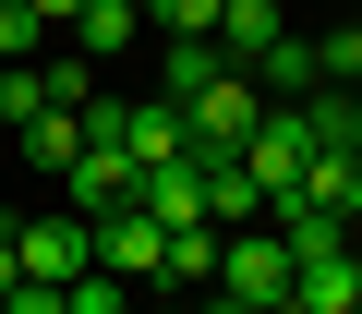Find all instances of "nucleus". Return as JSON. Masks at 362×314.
I'll use <instances>...</instances> for the list:
<instances>
[{"instance_id":"1","label":"nucleus","mask_w":362,"mask_h":314,"mask_svg":"<svg viewBox=\"0 0 362 314\" xmlns=\"http://www.w3.org/2000/svg\"><path fill=\"white\" fill-rule=\"evenodd\" d=\"M266 109H278V97H266V85H254V73L230 61L218 85H194V97H181V133H194V157H242Z\"/></svg>"},{"instance_id":"2","label":"nucleus","mask_w":362,"mask_h":314,"mask_svg":"<svg viewBox=\"0 0 362 314\" xmlns=\"http://www.w3.org/2000/svg\"><path fill=\"white\" fill-rule=\"evenodd\" d=\"M206 290H218V302H242V314H278V302H290V242H278L266 218H254V230H230Z\"/></svg>"},{"instance_id":"3","label":"nucleus","mask_w":362,"mask_h":314,"mask_svg":"<svg viewBox=\"0 0 362 314\" xmlns=\"http://www.w3.org/2000/svg\"><path fill=\"white\" fill-rule=\"evenodd\" d=\"M13 254H25V278L73 290V278L97 266V218H73V206H49V218H13Z\"/></svg>"},{"instance_id":"4","label":"nucleus","mask_w":362,"mask_h":314,"mask_svg":"<svg viewBox=\"0 0 362 314\" xmlns=\"http://www.w3.org/2000/svg\"><path fill=\"white\" fill-rule=\"evenodd\" d=\"M242 170H254V194H266V206H278V194H302V170H314V133H302V109H266V121H254Z\"/></svg>"},{"instance_id":"5","label":"nucleus","mask_w":362,"mask_h":314,"mask_svg":"<svg viewBox=\"0 0 362 314\" xmlns=\"http://www.w3.org/2000/svg\"><path fill=\"white\" fill-rule=\"evenodd\" d=\"M97 266H109L121 290H133V278H169V230H157L145 206H109V218H97Z\"/></svg>"},{"instance_id":"6","label":"nucleus","mask_w":362,"mask_h":314,"mask_svg":"<svg viewBox=\"0 0 362 314\" xmlns=\"http://www.w3.org/2000/svg\"><path fill=\"white\" fill-rule=\"evenodd\" d=\"M133 206H145L157 230H218V218H206V170H194V157H157V170L133 182Z\"/></svg>"},{"instance_id":"7","label":"nucleus","mask_w":362,"mask_h":314,"mask_svg":"<svg viewBox=\"0 0 362 314\" xmlns=\"http://www.w3.org/2000/svg\"><path fill=\"white\" fill-rule=\"evenodd\" d=\"M302 206H314V218H338V230H362V145L314 157V170H302Z\"/></svg>"},{"instance_id":"8","label":"nucleus","mask_w":362,"mask_h":314,"mask_svg":"<svg viewBox=\"0 0 362 314\" xmlns=\"http://www.w3.org/2000/svg\"><path fill=\"white\" fill-rule=\"evenodd\" d=\"M121 145H133V170H157V157H194V133H181V109H169V97H133V109H121Z\"/></svg>"},{"instance_id":"9","label":"nucleus","mask_w":362,"mask_h":314,"mask_svg":"<svg viewBox=\"0 0 362 314\" xmlns=\"http://www.w3.org/2000/svg\"><path fill=\"white\" fill-rule=\"evenodd\" d=\"M194 170H206V218H218V230H254V218H266V194H254L242 157H194Z\"/></svg>"},{"instance_id":"10","label":"nucleus","mask_w":362,"mask_h":314,"mask_svg":"<svg viewBox=\"0 0 362 314\" xmlns=\"http://www.w3.org/2000/svg\"><path fill=\"white\" fill-rule=\"evenodd\" d=\"M218 49H230L242 73H254L266 49H290V25H278V0H230V13H218Z\"/></svg>"},{"instance_id":"11","label":"nucleus","mask_w":362,"mask_h":314,"mask_svg":"<svg viewBox=\"0 0 362 314\" xmlns=\"http://www.w3.org/2000/svg\"><path fill=\"white\" fill-rule=\"evenodd\" d=\"M133 37H145V13H133V0H85V13H73V49H85V61H121Z\"/></svg>"},{"instance_id":"12","label":"nucleus","mask_w":362,"mask_h":314,"mask_svg":"<svg viewBox=\"0 0 362 314\" xmlns=\"http://www.w3.org/2000/svg\"><path fill=\"white\" fill-rule=\"evenodd\" d=\"M13 145L37 157V170H73V157H85V109H37V121H25Z\"/></svg>"},{"instance_id":"13","label":"nucleus","mask_w":362,"mask_h":314,"mask_svg":"<svg viewBox=\"0 0 362 314\" xmlns=\"http://www.w3.org/2000/svg\"><path fill=\"white\" fill-rule=\"evenodd\" d=\"M218 13H230V0H145V37H218Z\"/></svg>"},{"instance_id":"14","label":"nucleus","mask_w":362,"mask_h":314,"mask_svg":"<svg viewBox=\"0 0 362 314\" xmlns=\"http://www.w3.org/2000/svg\"><path fill=\"white\" fill-rule=\"evenodd\" d=\"M37 97L49 109H97V61L73 49V61H37Z\"/></svg>"},{"instance_id":"15","label":"nucleus","mask_w":362,"mask_h":314,"mask_svg":"<svg viewBox=\"0 0 362 314\" xmlns=\"http://www.w3.org/2000/svg\"><path fill=\"white\" fill-rule=\"evenodd\" d=\"M0 61H49V25H37V0H0Z\"/></svg>"},{"instance_id":"16","label":"nucleus","mask_w":362,"mask_h":314,"mask_svg":"<svg viewBox=\"0 0 362 314\" xmlns=\"http://www.w3.org/2000/svg\"><path fill=\"white\" fill-rule=\"evenodd\" d=\"M61 314H133V290H121V278H109V266H85V278H73V290H61Z\"/></svg>"},{"instance_id":"17","label":"nucleus","mask_w":362,"mask_h":314,"mask_svg":"<svg viewBox=\"0 0 362 314\" xmlns=\"http://www.w3.org/2000/svg\"><path fill=\"white\" fill-rule=\"evenodd\" d=\"M37 109H49V97H37V61H0V121H13V133H25Z\"/></svg>"},{"instance_id":"18","label":"nucleus","mask_w":362,"mask_h":314,"mask_svg":"<svg viewBox=\"0 0 362 314\" xmlns=\"http://www.w3.org/2000/svg\"><path fill=\"white\" fill-rule=\"evenodd\" d=\"M314 73H326V85H362V25H338V37H314Z\"/></svg>"},{"instance_id":"19","label":"nucleus","mask_w":362,"mask_h":314,"mask_svg":"<svg viewBox=\"0 0 362 314\" xmlns=\"http://www.w3.org/2000/svg\"><path fill=\"white\" fill-rule=\"evenodd\" d=\"M0 314H61V290H49V278H25V290L0 302Z\"/></svg>"},{"instance_id":"20","label":"nucleus","mask_w":362,"mask_h":314,"mask_svg":"<svg viewBox=\"0 0 362 314\" xmlns=\"http://www.w3.org/2000/svg\"><path fill=\"white\" fill-rule=\"evenodd\" d=\"M25 290V254H13V218H0V302Z\"/></svg>"},{"instance_id":"21","label":"nucleus","mask_w":362,"mask_h":314,"mask_svg":"<svg viewBox=\"0 0 362 314\" xmlns=\"http://www.w3.org/2000/svg\"><path fill=\"white\" fill-rule=\"evenodd\" d=\"M73 13H85V0H37V25H73Z\"/></svg>"},{"instance_id":"22","label":"nucleus","mask_w":362,"mask_h":314,"mask_svg":"<svg viewBox=\"0 0 362 314\" xmlns=\"http://www.w3.org/2000/svg\"><path fill=\"white\" fill-rule=\"evenodd\" d=\"M350 254H362V230H350Z\"/></svg>"},{"instance_id":"23","label":"nucleus","mask_w":362,"mask_h":314,"mask_svg":"<svg viewBox=\"0 0 362 314\" xmlns=\"http://www.w3.org/2000/svg\"><path fill=\"white\" fill-rule=\"evenodd\" d=\"M133 13H145V0H133Z\"/></svg>"},{"instance_id":"24","label":"nucleus","mask_w":362,"mask_h":314,"mask_svg":"<svg viewBox=\"0 0 362 314\" xmlns=\"http://www.w3.org/2000/svg\"><path fill=\"white\" fill-rule=\"evenodd\" d=\"M350 314H362V302H350Z\"/></svg>"}]
</instances>
